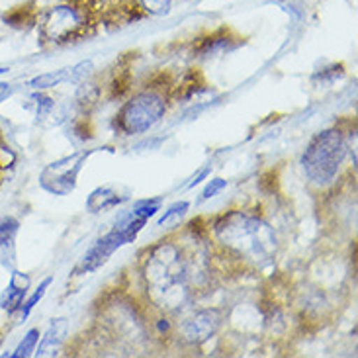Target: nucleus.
Segmentation results:
<instances>
[{
  "instance_id": "1",
  "label": "nucleus",
  "mask_w": 358,
  "mask_h": 358,
  "mask_svg": "<svg viewBox=\"0 0 358 358\" xmlns=\"http://www.w3.org/2000/svg\"><path fill=\"white\" fill-rule=\"evenodd\" d=\"M194 271V262L176 243L155 245L143 262V280L151 301L163 310H182L192 294Z\"/></svg>"
},
{
  "instance_id": "2",
  "label": "nucleus",
  "mask_w": 358,
  "mask_h": 358,
  "mask_svg": "<svg viewBox=\"0 0 358 358\" xmlns=\"http://www.w3.org/2000/svg\"><path fill=\"white\" fill-rule=\"evenodd\" d=\"M213 235L237 259L259 266L271 262L278 249V237L271 223L241 210L222 215L213 223Z\"/></svg>"
},
{
  "instance_id": "3",
  "label": "nucleus",
  "mask_w": 358,
  "mask_h": 358,
  "mask_svg": "<svg viewBox=\"0 0 358 358\" xmlns=\"http://www.w3.org/2000/svg\"><path fill=\"white\" fill-rule=\"evenodd\" d=\"M349 153L347 139L341 129H323L311 139L303 155H301V169L311 184L327 186L337 175Z\"/></svg>"
},
{
  "instance_id": "4",
  "label": "nucleus",
  "mask_w": 358,
  "mask_h": 358,
  "mask_svg": "<svg viewBox=\"0 0 358 358\" xmlns=\"http://www.w3.org/2000/svg\"><path fill=\"white\" fill-rule=\"evenodd\" d=\"M166 112V100L155 90H143L131 96L116 116V127L124 136L145 134Z\"/></svg>"
},
{
  "instance_id": "5",
  "label": "nucleus",
  "mask_w": 358,
  "mask_h": 358,
  "mask_svg": "<svg viewBox=\"0 0 358 358\" xmlns=\"http://www.w3.org/2000/svg\"><path fill=\"white\" fill-rule=\"evenodd\" d=\"M87 10L75 4H59L51 8L41 24V36L51 43H69L87 34Z\"/></svg>"
},
{
  "instance_id": "6",
  "label": "nucleus",
  "mask_w": 358,
  "mask_h": 358,
  "mask_svg": "<svg viewBox=\"0 0 358 358\" xmlns=\"http://www.w3.org/2000/svg\"><path fill=\"white\" fill-rule=\"evenodd\" d=\"M90 153H75L71 157H63L55 163H51L43 169V173L39 176V184L43 190H48L49 194L55 196H65V194L73 192L77 186V178L80 169L85 165V161L88 159Z\"/></svg>"
},
{
  "instance_id": "7",
  "label": "nucleus",
  "mask_w": 358,
  "mask_h": 358,
  "mask_svg": "<svg viewBox=\"0 0 358 358\" xmlns=\"http://www.w3.org/2000/svg\"><path fill=\"white\" fill-rule=\"evenodd\" d=\"M161 210V200L159 198H147V200H139V202L134 203L131 210L124 212L114 223L112 231L116 233L117 237L124 241V245L127 243H134L137 239L139 231L147 225V222L155 215L157 212Z\"/></svg>"
},
{
  "instance_id": "8",
  "label": "nucleus",
  "mask_w": 358,
  "mask_h": 358,
  "mask_svg": "<svg viewBox=\"0 0 358 358\" xmlns=\"http://www.w3.org/2000/svg\"><path fill=\"white\" fill-rule=\"evenodd\" d=\"M223 315L220 310H200L180 325V337L188 345H203L222 327Z\"/></svg>"
},
{
  "instance_id": "9",
  "label": "nucleus",
  "mask_w": 358,
  "mask_h": 358,
  "mask_svg": "<svg viewBox=\"0 0 358 358\" xmlns=\"http://www.w3.org/2000/svg\"><path fill=\"white\" fill-rule=\"evenodd\" d=\"M120 247H124V241L117 237L116 233L110 229L104 237H100V239L85 252V257H83V259L78 261L77 266H75V274H88V272L98 271V268H100V266L120 249Z\"/></svg>"
},
{
  "instance_id": "10",
  "label": "nucleus",
  "mask_w": 358,
  "mask_h": 358,
  "mask_svg": "<svg viewBox=\"0 0 358 358\" xmlns=\"http://www.w3.org/2000/svg\"><path fill=\"white\" fill-rule=\"evenodd\" d=\"M29 288V276L24 272L12 271L10 274L8 286L0 294V310L6 311L8 315L18 313L20 306L24 303L26 296H28Z\"/></svg>"
},
{
  "instance_id": "11",
  "label": "nucleus",
  "mask_w": 358,
  "mask_h": 358,
  "mask_svg": "<svg viewBox=\"0 0 358 358\" xmlns=\"http://www.w3.org/2000/svg\"><path fill=\"white\" fill-rule=\"evenodd\" d=\"M20 231V222L12 215L0 217V264L8 271L16 266V237Z\"/></svg>"
},
{
  "instance_id": "12",
  "label": "nucleus",
  "mask_w": 358,
  "mask_h": 358,
  "mask_svg": "<svg viewBox=\"0 0 358 358\" xmlns=\"http://www.w3.org/2000/svg\"><path fill=\"white\" fill-rule=\"evenodd\" d=\"M69 333V321L65 317H57L49 323L48 331L43 333V337L36 347V357H55L59 355L61 347L65 345Z\"/></svg>"
},
{
  "instance_id": "13",
  "label": "nucleus",
  "mask_w": 358,
  "mask_h": 358,
  "mask_svg": "<svg viewBox=\"0 0 358 358\" xmlns=\"http://www.w3.org/2000/svg\"><path fill=\"white\" fill-rule=\"evenodd\" d=\"M127 200V196H120L114 186H100L94 192H90L87 200L88 212L100 213L117 208L120 203H124Z\"/></svg>"
},
{
  "instance_id": "14",
  "label": "nucleus",
  "mask_w": 358,
  "mask_h": 358,
  "mask_svg": "<svg viewBox=\"0 0 358 358\" xmlns=\"http://www.w3.org/2000/svg\"><path fill=\"white\" fill-rule=\"evenodd\" d=\"M63 83H69V67L38 75V77H34L29 80L28 87L31 90H49V88H55L59 85H63Z\"/></svg>"
},
{
  "instance_id": "15",
  "label": "nucleus",
  "mask_w": 358,
  "mask_h": 358,
  "mask_svg": "<svg viewBox=\"0 0 358 358\" xmlns=\"http://www.w3.org/2000/svg\"><path fill=\"white\" fill-rule=\"evenodd\" d=\"M51 282H53V278H51V276H48L45 280H41V284H39L38 288L34 290V294L29 296L28 300H24V303L20 306V310H18L20 321H26V320H28L29 313L34 311V308H36V306H38L39 301L43 300V296L48 294V288H49V286H51Z\"/></svg>"
},
{
  "instance_id": "16",
  "label": "nucleus",
  "mask_w": 358,
  "mask_h": 358,
  "mask_svg": "<svg viewBox=\"0 0 358 358\" xmlns=\"http://www.w3.org/2000/svg\"><path fill=\"white\" fill-rule=\"evenodd\" d=\"M188 210H190V202H186V200L175 202L173 206H169L165 212H163V215L157 220V227H169V225L180 223V220L188 213Z\"/></svg>"
},
{
  "instance_id": "17",
  "label": "nucleus",
  "mask_w": 358,
  "mask_h": 358,
  "mask_svg": "<svg viewBox=\"0 0 358 358\" xmlns=\"http://www.w3.org/2000/svg\"><path fill=\"white\" fill-rule=\"evenodd\" d=\"M39 329H29L26 335H24V339L20 341V345L14 349V352L10 355L12 358H28L31 357L34 352H36V347H38L39 343Z\"/></svg>"
},
{
  "instance_id": "18",
  "label": "nucleus",
  "mask_w": 358,
  "mask_h": 358,
  "mask_svg": "<svg viewBox=\"0 0 358 358\" xmlns=\"http://www.w3.org/2000/svg\"><path fill=\"white\" fill-rule=\"evenodd\" d=\"M92 71H94L92 59L80 61L77 65L69 67V83H71V85H80V83H85V80L92 75Z\"/></svg>"
},
{
  "instance_id": "19",
  "label": "nucleus",
  "mask_w": 358,
  "mask_h": 358,
  "mask_svg": "<svg viewBox=\"0 0 358 358\" xmlns=\"http://www.w3.org/2000/svg\"><path fill=\"white\" fill-rule=\"evenodd\" d=\"M231 39L229 38H220V36H213V38L203 39L202 45L198 48L200 55H215V53H222L225 49H231Z\"/></svg>"
},
{
  "instance_id": "20",
  "label": "nucleus",
  "mask_w": 358,
  "mask_h": 358,
  "mask_svg": "<svg viewBox=\"0 0 358 358\" xmlns=\"http://www.w3.org/2000/svg\"><path fill=\"white\" fill-rule=\"evenodd\" d=\"M137 2L149 16H166L173 6V0H137Z\"/></svg>"
},
{
  "instance_id": "21",
  "label": "nucleus",
  "mask_w": 358,
  "mask_h": 358,
  "mask_svg": "<svg viewBox=\"0 0 358 358\" xmlns=\"http://www.w3.org/2000/svg\"><path fill=\"white\" fill-rule=\"evenodd\" d=\"M345 75V71H343V67H337V65H333L331 69H325V71H321V73H317V75H313V80H320L321 85H325V87H329V85H333L335 80H339L341 77Z\"/></svg>"
},
{
  "instance_id": "22",
  "label": "nucleus",
  "mask_w": 358,
  "mask_h": 358,
  "mask_svg": "<svg viewBox=\"0 0 358 358\" xmlns=\"http://www.w3.org/2000/svg\"><path fill=\"white\" fill-rule=\"evenodd\" d=\"M31 100L36 102V112H38L39 120H43L53 110V100L45 96V94H41V90H36V94H34Z\"/></svg>"
},
{
  "instance_id": "23",
  "label": "nucleus",
  "mask_w": 358,
  "mask_h": 358,
  "mask_svg": "<svg viewBox=\"0 0 358 358\" xmlns=\"http://www.w3.org/2000/svg\"><path fill=\"white\" fill-rule=\"evenodd\" d=\"M225 186H227V180H223V178H212L210 182L206 184V188H203L202 202L210 200V198H213V196H217Z\"/></svg>"
},
{
  "instance_id": "24",
  "label": "nucleus",
  "mask_w": 358,
  "mask_h": 358,
  "mask_svg": "<svg viewBox=\"0 0 358 358\" xmlns=\"http://www.w3.org/2000/svg\"><path fill=\"white\" fill-rule=\"evenodd\" d=\"M12 94H14V87L10 85V83H0V104L2 102H6L8 98H12Z\"/></svg>"
},
{
  "instance_id": "25",
  "label": "nucleus",
  "mask_w": 358,
  "mask_h": 358,
  "mask_svg": "<svg viewBox=\"0 0 358 358\" xmlns=\"http://www.w3.org/2000/svg\"><path fill=\"white\" fill-rule=\"evenodd\" d=\"M208 175H210V166H206V169H202V171H200L198 175L194 176V178H192V180H190V182L186 184V188H194L196 184L202 182L203 178H208Z\"/></svg>"
},
{
  "instance_id": "26",
  "label": "nucleus",
  "mask_w": 358,
  "mask_h": 358,
  "mask_svg": "<svg viewBox=\"0 0 358 358\" xmlns=\"http://www.w3.org/2000/svg\"><path fill=\"white\" fill-rule=\"evenodd\" d=\"M159 329H169V323H159Z\"/></svg>"
},
{
  "instance_id": "27",
  "label": "nucleus",
  "mask_w": 358,
  "mask_h": 358,
  "mask_svg": "<svg viewBox=\"0 0 358 358\" xmlns=\"http://www.w3.org/2000/svg\"><path fill=\"white\" fill-rule=\"evenodd\" d=\"M6 71H8V69H0V75H2V73H6Z\"/></svg>"
}]
</instances>
